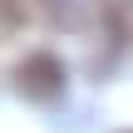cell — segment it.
Wrapping results in <instances>:
<instances>
[{
    "mask_svg": "<svg viewBox=\"0 0 133 133\" xmlns=\"http://www.w3.org/2000/svg\"><path fill=\"white\" fill-rule=\"evenodd\" d=\"M64 84H69V74H64V64L49 49H35V54H25L15 64V89L25 99H35V104H54L64 94Z\"/></svg>",
    "mask_w": 133,
    "mask_h": 133,
    "instance_id": "cell-1",
    "label": "cell"
},
{
    "mask_svg": "<svg viewBox=\"0 0 133 133\" xmlns=\"http://www.w3.org/2000/svg\"><path fill=\"white\" fill-rule=\"evenodd\" d=\"M49 20L64 25V30H89L99 15H104V0H44Z\"/></svg>",
    "mask_w": 133,
    "mask_h": 133,
    "instance_id": "cell-2",
    "label": "cell"
},
{
    "mask_svg": "<svg viewBox=\"0 0 133 133\" xmlns=\"http://www.w3.org/2000/svg\"><path fill=\"white\" fill-rule=\"evenodd\" d=\"M39 5H44V0H0V25H5V30H20V25L35 20Z\"/></svg>",
    "mask_w": 133,
    "mask_h": 133,
    "instance_id": "cell-3",
    "label": "cell"
}]
</instances>
